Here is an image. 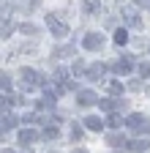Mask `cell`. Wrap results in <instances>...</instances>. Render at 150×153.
Masks as SVG:
<instances>
[{
  "label": "cell",
  "instance_id": "cell-27",
  "mask_svg": "<svg viewBox=\"0 0 150 153\" xmlns=\"http://www.w3.org/2000/svg\"><path fill=\"white\" fill-rule=\"evenodd\" d=\"M0 153H16V150H11V148H6V150H0Z\"/></svg>",
  "mask_w": 150,
  "mask_h": 153
},
{
  "label": "cell",
  "instance_id": "cell-23",
  "mask_svg": "<svg viewBox=\"0 0 150 153\" xmlns=\"http://www.w3.org/2000/svg\"><path fill=\"white\" fill-rule=\"evenodd\" d=\"M85 68H87V63H85V60H77V63H74V74H79V76H82V74H85Z\"/></svg>",
  "mask_w": 150,
  "mask_h": 153
},
{
  "label": "cell",
  "instance_id": "cell-18",
  "mask_svg": "<svg viewBox=\"0 0 150 153\" xmlns=\"http://www.w3.org/2000/svg\"><path fill=\"white\" fill-rule=\"evenodd\" d=\"M19 30H22L25 36H38V27L30 25V22H22V25H19Z\"/></svg>",
  "mask_w": 150,
  "mask_h": 153
},
{
  "label": "cell",
  "instance_id": "cell-4",
  "mask_svg": "<svg viewBox=\"0 0 150 153\" xmlns=\"http://www.w3.org/2000/svg\"><path fill=\"white\" fill-rule=\"evenodd\" d=\"M106 68H109L106 63H93V66H87V68H85V74H82V76H85V79H90V82H98V79H104Z\"/></svg>",
  "mask_w": 150,
  "mask_h": 153
},
{
  "label": "cell",
  "instance_id": "cell-25",
  "mask_svg": "<svg viewBox=\"0 0 150 153\" xmlns=\"http://www.w3.org/2000/svg\"><path fill=\"white\" fill-rule=\"evenodd\" d=\"M139 74H142V76H147V79H150V63H142V66H139Z\"/></svg>",
  "mask_w": 150,
  "mask_h": 153
},
{
  "label": "cell",
  "instance_id": "cell-11",
  "mask_svg": "<svg viewBox=\"0 0 150 153\" xmlns=\"http://www.w3.org/2000/svg\"><path fill=\"white\" fill-rule=\"evenodd\" d=\"M96 104H98L104 112H115L117 107H123V99H98Z\"/></svg>",
  "mask_w": 150,
  "mask_h": 153
},
{
  "label": "cell",
  "instance_id": "cell-12",
  "mask_svg": "<svg viewBox=\"0 0 150 153\" xmlns=\"http://www.w3.org/2000/svg\"><path fill=\"white\" fill-rule=\"evenodd\" d=\"M82 11L85 14H98V11H104V6H101V0H82Z\"/></svg>",
  "mask_w": 150,
  "mask_h": 153
},
{
  "label": "cell",
  "instance_id": "cell-8",
  "mask_svg": "<svg viewBox=\"0 0 150 153\" xmlns=\"http://www.w3.org/2000/svg\"><path fill=\"white\" fill-rule=\"evenodd\" d=\"M96 101H98V96L93 93V90H87V88L85 90H77V104L79 107H93Z\"/></svg>",
  "mask_w": 150,
  "mask_h": 153
},
{
  "label": "cell",
  "instance_id": "cell-16",
  "mask_svg": "<svg viewBox=\"0 0 150 153\" xmlns=\"http://www.w3.org/2000/svg\"><path fill=\"white\" fill-rule=\"evenodd\" d=\"M115 44H117V47H123V44H128V33H126V27H120V30H115Z\"/></svg>",
  "mask_w": 150,
  "mask_h": 153
},
{
  "label": "cell",
  "instance_id": "cell-14",
  "mask_svg": "<svg viewBox=\"0 0 150 153\" xmlns=\"http://www.w3.org/2000/svg\"><path fill=\"white\" fill-rule=\"evenodd\" d=\"M8 19H11V3H0V22H8Z\"/></svg>",
  "mask_w": 150,
  "mask_h": 153
},
{
  "label": "cell",
  "instance_id": "cell-1",
  "mask_svg": "<svg viewBox=\"0 0 150 153\" xmlns=\"http://www.w3.org/2000/svg\"><path fill=\"white\" fill-rule=\"evenodd\" d=\"M19 82H22L25 90H33V88H41L47 79H44L35 68H22V71H19Z\"/></svg>",
  "mask_w": 150,
  "mask_h": 153
},
{
  "label": "cell",
  "instance_id": "cell-10",
  "mask_svg": "<svg viewBox=\"0 0 150 153\" xmlns=\"http://www.w3.org/2000/svg\"><path fill=\"white\" fill-rule=\"evenodd\" d=\"M150 148V142H145L142 137H137V140H126V150H134V153H145Z\"/></svg>",
  "mask_w": 150,
  "mask_h": 153
},
{
  "label": "cell",
  "instance_id": "cell-13",
  "mask_svg": "<svg viewBox=\"0 0 150 153\" xmlns=\"http://www.w3.org/2000/svg\"><path fill=\"white\" fill-rule=\"evenodd\" d=\"M85 128H90V131H101V128H104V120L96 118V115H90V118H85Z\"/></svg>",
  "mask_w": 150,
  "mask_h": 153
},
{
  "label": "cell",
  "instance_id": "cell-24",
  "mask_svg": "<svg viewBox=\"0 0 150 153\" xmlns=\"http://www.w3.org/2000/svg\"><path fill=\"white\" fill-rule=\"evenodd\" d=\"M142 88H145V82H142V79H131V82H128V90H134V93H137V90H142Z\"/></svg>",
  "mask_w": 150,
  "mask_h": 153
},
{
  "label": "cell",
  "instance_id": "cell-17",
  "mask_svg": "<svg viewBox=\"0 0 150 153\" xmlns=\"http://www.w3.org/2000/svg\"><path fill=\"white\" fill-rule=\"evenodd\" d=\"M106 90H109V93H115V96H120V93H123V82L109 79V82H106Z\"/></svg>",
  "mask_w": 150,
  "mask_h": 153
},
{
  "label": "cell",
  "instance_id": "cell-7",
  "mask_svg": "<svg viewBox=\"0 0 150 153\" xmlns=\"http://www.w3.org/2000/svg\"><path fill=\"white\" fill-rule=\"evenodd\" d=\"M120 16L126 19V25H131V27H142V16H139V11H137V8L126 6V8L120 11Z\"/></svg>",
  "mask_w": 150,
  "mask_h": 153
},
{
  "label": "cell",
  "instance_id": "cell-21",
  "mask_svg": "<svg viewBox=\"0 0 150 153\" xmlns=\"http://www.w3.org/2000/svg\"><path fill=\"white\" fill-rule=\"evenodd\" d=\"M74 55V47H60V49H55V57H68Z\"/></svg>",
  "mask_w": 150,
  "mask_h": 153
},
{
  "label": "cell",
  "instance_id": "cell-22",
  "mask_svg": "<svg viewBox=\"0 0 150 153\" xmlns=\"http://www.w3.org/2000/svg\"><path fill=\"white\" fill-rule=\"evenodd\" d=\"M58 134H60V131H58V126H47L44 137H47V140H58Z\"/></svg>",
  "mask_w": 150,
  "mask_h": 153
},
{
  "label": "cell",
  "instance_id": "cell-19",
  "mask_svg": "<svg viewBox=\"0 0 150 153\" xmlns=\"http://www.w3.org/2000/svg\"><path fill=\"white\" fill-rule=\"evenodd\" d=\"M0 90H11V76L0 71Z\"/></svg>",
  "mask_w": 150,
  "mask_h": 153
},
{
  "label": "cell",
  "instance_id": "cell-3",
  "mask_svg": "<svg viewBox=\"0 0 150 153\" xmlns=\"http://www.w3.org/2000/svg\"><path fill=\"white\" fill-rule=\"evenodd\" d=\"M47 27H49V33L55 38H66L68 36V25L63 22V19H58L55 14H47Z\"/></svg>",
  "mask_w": 150,
  "mask_h": 153
},
{
  "label": "cell",
  "instance_id": "cell-28",
  "mask_svg": "<svg viewBox=\"0 0 150 153\" xmlns=\"http://www.w3.org/2000/svg\"><path fill=\"white\" fill-rule=\"evenodd\" d=\"M74 153H87V150H74Z\"/></svg>",
  "mask_w": 150,
  "mask_h": 153
},
{
  "label": "cell",
  "instance_id": "cell-20",
  "mask_svg": "<svg viewBox=\"0 0 150 153\" xmlns=\"http://www.w3.org/2000/svg\"><path fill=\"white\" fill-rule=\"evenodd\" d=\"M106 126H109V128H120V126H123V118H117V115H109Z\"/></svg>",
  "mask_w": 150,
  "mask_h": 153
},
{
  "label": "cell",
  "instance_id": "cell-5",
  "mask_svg": "<svg viewBox=\"0 0 150 153\" xmlns=\"http://www.w3.org/2000/svg\"><path fill=\"white\" fill-rule=\"evenodd\" d=\"M82 47H85L87 52H98V49L104 47V36H101V33H87V36L82 38Z\"/></svg>",
  "mask_w": 150,
  "mask_h": 153
},
{
  "label": "cell",
  "instance_id": "cell-9",
  "mask_svg": "<svg viewBox=\"0 0 150 153\" xmlns=\"http://www.w3.org/2000/svg\"><path fill=\"white\" fill-rule=\"evenodd\" d=\"M16 140L27 148V145H33V142H38V131H35V128H22L19 134H16Z\"/></svg>",
  "mask_w": 150,
  "mask_h": 153
},
{
  "label": "cell",
  "instance_id": "cell-6",
  "mask_svg": "<svg viewBox=\"0 0 150 153\" xmlns=\"http://www.w3.org/2000/svg\"><path fill=\"white\" fill-rule=\"evenodd\" d=\"M131 68H134V60H131V55H123V57H117V60L112 63V71L120 74V76L131 74Z\"/></svg>",
  "mask_w": 150,
  "mask_h": 153
},
{
  "label": "cell",
  "instance_id": "cell-26",
  "mask_svg": "<svg viewBox=\"0 0 150 153\" xmlns=\"http://www.w3.org/2000/svg\"><path fill=\"white\" fill-rule=\"evenodd\" d=\"M137 3H139V6H147V8H150V0H137Z\"/></svg>",
  "mask_w": 150,
  "mask_h": 153
},
{
  "label": "cell",
  "instance_id": "cell-2",
  "mask_svg": "<svg viewBox=\"0 0 150 153\" xmlns=\"http://www.w3.org/2000/svg\"><path fill=\"white\" fill-rule=\"evenodd\" d=\"M126 128H128V131H134V134H139V137H142V134H147V131H150V120L145 118V115L134 112V115H128V118H126Z\"/></svg>",
  "mask_w": 150,
  "mask_h": 153
},
{
  "label": "cell",
  "instance_id": "cell-15",
  "mask_svg": "<svg viewBox=\"0 0 150 153\" xmlns=\"http://www.w3.org/2000/svg\"><path fill=\"white\" fill-rule=\"evenodd\" d=\"M106 140H109L112 148H126V137H120V134H109Z\"/></svg>",
  "mask_w": 150,
  "mask_h": 153
}]
</instances>
